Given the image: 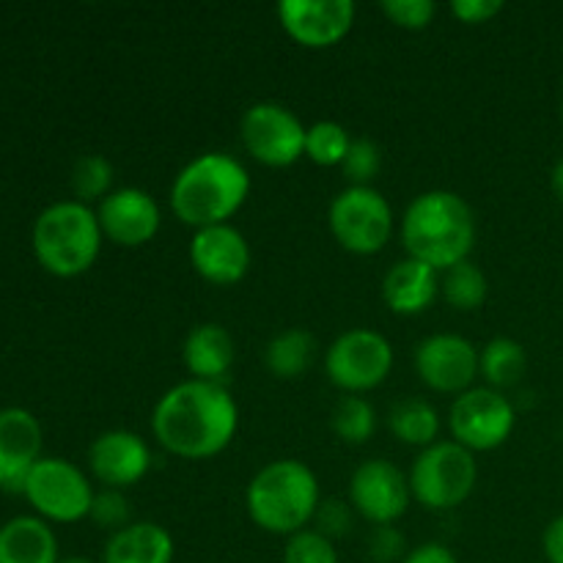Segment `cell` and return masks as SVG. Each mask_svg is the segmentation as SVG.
Listing matches in <instances>:
<instances>
[{
    "label": "cell",
    "mask_w": 563,
    "mask_h": 563,
    "mask_svg": "<svg viewBox=\"0 0 563 563\" xmlns=\"http://www.w3.org/2000/svg\"><path fill=\"white\" fill-rule=\"evenodd\" d=\"M240 429V407L229 388L203 379H185L159 396L152 412L154 440L179 460L223 454Z\"/></svg>",
    "instance_id": "1"
},
{
    "label": "cell",
    "mask_w": 563,
    "mask_h": 563,
    "mask_svg": "<svg viewBox=\"0 0 563 563\" xmlns=\"http://www.w3.org/2000/svg\"><path fill=\"white\" fill-rule=\"evenodd\" d=\"M401 242L410 258L445 273L467 262L476 245V218L460 192L429 190L410 201L401 218Z\"/></svg>",
    "instance_id": "2"
},
{
    "label": "cell",
    "mask_w": 563,
    "mask_h": 563,
    "mask_svg": "<svg viewBox=\"0 0 563 563\" xmlns=\"http://www.w3.org/2000/svg\"><path fill=\"white\" fill-rule=\"evenodd\" d=\"M251 174L225 152H207L190 159L170 185V209L192 231L223 225L245 207Z\"/></svg>",
    "instance_id": "3"
},
{
    "label": "cell",
    "mask_w": 563,
    "mask_h": 563,
    "mask_svg": "<svg viewBox=\"0 0 563 563\" xmlns=\"http://www.w3.org/2000/svg\"><path fill=\"white\" fill-rule=\"evenodd\" d=\"M247 515L273 537H295L313 522L322 495L311 467L300 460H275L251 478Z\"/></svg>",
    "instance_id": "4"
},
{
    "label": "cell",
    "mask_w": 563,
    "mask_h": 563,
    "mask_svg": "<svg viewBox=\"0 0 563 563\" xmlns=\"http://www.w3.org/2000/svg\"><path fill=\"white\" fill-rule=\"evenodd\" d=\"M97 209L80 201H58L42 209L33 223V253L49 275L77 278L88 273L102 251Z\"/></svg>",
    "instance_id": "5"
},
{
    "label": "cell",
    "mask_w": 563,
    "mask_h": 563,
    "mask_svg": "<svg viewBox=\"0 0 563 563\" xmlns=\"http://www.w3.org/2000/svg\"><path fill=\"white\" fill-rule=\"evenodd\" d=\"M410 493L423 509L451 511L465 504L478 482L473 451L454 440H438L423 449L410 467Z\"/></svg>",
    "instance_id": "6"
},
{
    "label": "cell",
    "mask_w": 563,
    "mask_h": 563,
    "mask_svg": "<svg viewBox=\"0 0 563 563\" xmlns=\"http://www.w3.org/2000/svg\"><path fill=\"white\" fill-rule=\"evenodd\" d=\"M328 223L344 251L374 256L394 236V209L374 187H346L330 203Z\"/></svg>",
    "instance_id": "7"
},
{
    "label": "cell",
    "mask_w": 563,
    "mask_h": 563,
    "mask_svg": "<svg viewBox=\"0 0 563 563\" xmlns=\"http://www.w3.org/2000/svg\"><path fill=\"white\" fill-rule=\"evenodd\" d=\"M394 368V346L383 333L355 328L341 333L324 355V372L339 390L361 396L379 388Z\"/></svg>",
    "instance_id": "8"
},
{
    "label": "cell",
    "mask_w": 563,
    "mask_h": 563,
    "mask_svg": "<svg viewBox=\"0 0 563 563\" xmlns=\"http://www.w3.org/2000/svg\"><path fill=\"white\" fill-rule=\"evenodd\" d=\"M22 495L42 520L77 522L91 515L93 487L86 473L60 456H42L27 476Z\"/></svg>",
    "instance_id": "9"
},
{
    "label": "cell",
    "mask_w": 563,
    "mask_h": 563,
    "mask_svg": "<svg viewBox=\"0 0 563 563\" xmlns=\"http://www.w3.org/2000/svg\"><path fill=\"white\" fill-rule=\"evenodd\" d=\"M302 121L278 102H256L242 113L240 137L245 152L267 168H289L306 157Z\"/></svg>",
    "instance_id": "10"
},
{
    "label": "cell",
    "mask_w": 563,
    "mask_h": 563,
    "mask_svg": "<svg viewBox=\"0 0 563 563\" xmlns=\"http://www.w3.org/2000/svg\"><path fill=\"white\" fill-rule=\"evenodd\" d=\"M517 412L500 390L471 388L451 401L449 429L454 443L467 451H495L515 432Z\"/></svg>",
    "instance_id": "11"
},
{
    "label": "cell",
    "mask_w": 563,
    "mask_h": 563,
    "mask_svg": "<svg viewBox=\"0 0 563 563\" xmlns=\"http://www.w3.org/2000/svg\"><path fill=\"white\" fill-rule=\"evenodd\" d=\"M412 363L421 383L434 394L460 396L478 377V350L456 333L427 335L416 346Z\"/></svg>",
    "instance_id": "12"
},
{
    "label": "cell",
    "mask_w": 563,
    "mask_h": 563,
    "mask_svg": "<svg viewBox=\"0 0 563 563\" xmlns=\"http://www.w3.org/2000/svg\"><path fill=\"white\" fill-rule=\"evenodd\" d=\"M410 478L388 460H368L352 473L350 504L372 526H394L410 509Z\"/></svg>",
    "instance_id": "13"
},
{
    "label": "cell",
    "mask_w": 563,
    "mask_h": 563,
    "mask_svg": "<svg viewBox=\"0 0 563 563\" xmlns=\"http://www.w3.org/2000/svg\"><path fill=\"white\" fill-rule=\"evenodd\" d=\"M275 11L289 38L308 49H324L352 31L357 5L352 0H284Z\"/></svg>",
    "instance_id": "14"
},
{
    "label": "cell",
    "mask_w": 563,
    "mask_h": 563,
    "mask_svg": "<svg viewBox=\"0 0 563 563\" xmlns=\"http://www.w3.org/2000/svg\"><path fill=\"white\" fill-rule=\"evenodd\" d=\"M102 236L119 247H143L157 236L163 225L157 201L141 187H121L97 207Z\"/></svg>",
    "instance_id": "15"
},
{
    "label": "cell",
    "mask_w": 563,
    "mask_h": 563,
    "mask_svg": "<svg viewBox=\"0 0 563 563\" xmlns=\"http://www.w3.org/2000/svg\"><path fill=\"white\" fill-rule=\"evenodd\" d=\"M190 264L207 284L234 286L251 269V245L231 223L198 229L190 240Z\"/></svg>",
    "instance_id": "16"
},
{
    "label": "cell",
    "mask_w": 563,
    "mask_h": 563,
    "mask_svg": "<svg viewBox=\"0 0 563 563\" xmlns=\"http://www.w3.org/2000/svg\"><path fill=\"white\" fill-rule=\"evenodd\" d=\"M42 423L22 407L0 410V489L22 495L27 476L42 460Z\"/></svg>",
    "instance_id": "17"
},
{
    "label": "cell",
    "mask_w": 563,
    "mask_h": 563,
    "mask_svg": "<svg viewBox=\"0 0 563 563\" xmlns=\"http://www.w3.org/2000/svg\"><path fill=\"white\" fill-rule=\"evenodd\" d=\"M88 467L104 489H130L152 467V451L146 440L126 429L102 432L88 449Z\"/></svg>",
    "instance_id": "18"
},
{
    "label": "cell",
    "mask_w": 563,
    "mask_h": 563,
    "mask_svg": "<svg viewBox=\"0 0 563 563\" xmlns=\"http://www.w3.org/2000/svg\"><path fill=\"white\" fill-rule=\"evenodd\" d=\"M440 295L438 269L418 258H401L385 273L383 278V300L399 317H416L432 308Z\"/></svg>",
    "instance_id": "19"
},
{
    "label": "cell",
    "mask_w": 563,
    "mask_h": 563,
    "mask_svg": "<svg viewBox=\"0 0 563 563\" xmlns=\"http://www.w3.org/2000/svg\"><path fill=\"white\" fill-rule=\"evenodd\" d=\"M236 346L229 330L218 322H203L187 333L181 357L190 379H203V383L223 385L225 374L234 366Z\"/></svg>",
    "instance_id": "20"
},
{
    "label": "cell",
    "mask_w": 563,
    "mask_h": 563,
    "mask_svg": "<svg viewBox=\"0 0 563 563\" xmlns=\"http://www.w3.org/2000/svg\"><path fill=\"white\" fill-rule=\"evenodd\" d=\"M174 537L157 522H132L110 533L102 563H174Z\"/></svg>",
    "instance_id": "21"
},
{
    "label": "cell",
    "mask_w": 563,
    "mask_h": 563,
    "mask_svg": "<svg viewBox=\"0 0 563 563\" xmlns=\"http://www.w3.org/2000/svg\"><path fill=\"white\" fill-rule=\"evenodd\" d=\"M0 563H60L58 539L42 517H14L0 528Z\"/></svg>",
    "instance_id": "22"
},
{
    "label": "cell",
    "mask_w": 563,
    "mask_h": 563,
    "mask_svg": "<svg viewBox=\"0 0 563 563\" xmlns=\"http://www.w3.org/2000/svg\"><path fill=\"white\" fill-rule=\"evenodd\" d=\"M388 429L394 438L405 445H416V449H429L438 443L440 438V416L434 405L427 399H401L390 407L388 412Z\"/></svg>",
    "instance_id": "23"
},
{
    "label": "cell",
    "mask_w": 563,
    "mask_h": 563,
    "mask_svg": "<svg viewBox=\"0 0 563 563\" xmlns=\"http://www.w3.org/2000/svg\"><path fill=\"white\" fill-rule=\"evenodd\" d=\"M317 357V339L302 328H289L275 335L264 350V366L278 379H297Z\"/></svg>",
    "instance_id": "24"
},
{
    "label": "cell",
    "mask_w": 563,
    "mask_h": 563,
    "mask_svg": "<svg viewBox=\"0 0 563 563\" xmlns=\"http://www.w3.org/2000/svg\"><path fill=\"white\" fill-rule=\"evenodd\" d=\"M526 366V346L515 339H506V335L487 341V346L478 352V374L484 377L487 388L500 390V394L520 383Z\"/></svg>",
    "instance_id": "25"
},
{
    "label": "cell",
    "mask_w": 563,
    "mask_h": 563,
    "mask_svg": "<svg viewBox=\"0 0 563 563\" xmlns=\"http://www.w3.org/2000/svg\"><path fill=\"white\" fill-rule=\"evenodd\" d=\"M440 295L456 311H476V308H482L487 302L489 280L467 258V262H460L451 269H445L443 278H440Z\"/></svg>",
    "instance_id": "26"
},
{
    "label": "cell",
    "mask_w": 563,
    "mask_h": 563,
    "mask_svg": "<svg viewBox=\"0 0 563 563\" xmlns=\"http://www.w3.org/2000/svg\"><path fill=\"white\" fill-rule=\"evenodd\" d=\"M330 427H333L335 438L344 440L350 445H363L377 429V410L363 396H341L339 405L333 407L330 416Z\"/></svg>",
    "instance_id": "27"
},
{
    "label": "cell",
    "mask_w": 563,
    "mask_h": 563,
    "mask_svg": "<svg viewBox=\"0 0 563 563\" xmlns=\"http://www.w3.org/2000/svg\"><path fill=\"white\" fill-rule=\"evenodd\" d=\"M350 132L339 121H317L308 126L306 132V157L311 163L322 165V168H335L344 163L346 152H350Z\"/></svg>",
    "instance_id": "28"
},
{
    "label": "cell",
    "mask_w": 563,
    "mask_h": 563,
    "mask_svg": "<svg viewBox=\"0 0 563 563\" xmlns=\"http://www.w3.org/2000/svg\"><path fill=\"white\" fill-rule=\"evenodd\" d=\"M71 192H75V201L88 203V201H102L108 198L110 187H113V165L102 154H82L77 157L75 168H71Z\"/></svg>",
    "instance_id": "29"
},
{
    "label": "cell",
    "mask_w": 563,
    "mask_h": 563,
    "mask_svg": "<svg viewBox=\"0 0 563 563\" xmlns=\"http://www.w3.org/2000/svg\"><path fill=\"white\" fill-rule=\"evenodd\" d=\"M383 168V152L372 137H352L350 152L341 163V174L350 181V187H372V181Z\"/></svg>",
    "instance_id": "30"
},
{
    "label": "cell",
    "mask_w": 563,
    "mask_h": 563,
    "mask_svg": "<svg viewBox=\"0 0 563 563\" xmlns=\"http://www.w3.org/2000/svg\"><path fill=\"white\" fill-rule=\"evenodd\" d=\"M284 563H339L335 544L313 528L295 533L286 539Z\"/></svg>",
    "instance_id": "31"
},
{
    "label": "cell",
    "mask_w": 563,
    "mask_h": 563,
    "mask_svg": "<svg viewBox=\"0 0 563 563\" xmlns=\"http://www.w3.org/2000/svg\"><path fill=\"white\" fill-rule=\"evenodd\" d=\"M88 520L93 526L104 528V531L115 533L121 528L132 526V504L126 500V495L121 489H102V493L93 495L91 515Z\"/></svg>",
    "instance_id": "32"
},
{
    "label": "cell",
    "mask_w": 563,
    "mask_h": 563,
    "mask_svg": "<svg viewBox=\"0 0 563 563\" xmlns=\"http://www.w3.org/2000/svg\"><path fill=\"white\" fill-rule=\"evenodd\" d=\"M434 11H438V5L432 0H385L383 3V14L405 31L429 27V22L434 20Z\"/></svg>",
    "instance_id": "33"
},
{
    "label": "cell",
    "mask_w": 563,
    "mask_h": 563,
    "mask_svg": "<svg viewBox=\"0 0 563 563\" xmlns=\"http://www.w3.org/2000/svg\"><path fill=\"white\" fill-rule=\"evenodd\" d=\"M352 504H346V500L341 498H328L319 504L317 515H313V522H317V528L313 531H319L322 537H328L330 542L333 539H341L346 537V533L352 531Z\"/></svg>",
    "instance_id": "34"
},
{
    "label": "cell",
    "mask_w": 563,
    "mask_h": 563,
    "mask_svg": "<svg viewBox=\"0 0 563 563\" xmlns=\"http://www.w3.org/2000/svg\"><path fill=\"white\" fill-rule=\"evenodd\" d=\"M407 542L405 533L396 526H377L374 533L368 537V555H372L374 563H396L407 559Z\"/></svg>",
    "instance_id": "35"
},
{
    "label": "cell",
    "mask_w": 563,
    "mask_h": 563,
    "mask_svg": "<svg viewBox=\"0 0 563 563\" xmlns=\"http://www.w3.org/2000/svg\"><path fill=\"white\" fill-rule=\"evenodd\" d=\"M500 11H504L500 0H454L451 3V14L465 22V25H482V22H489Z\"/></svg>",
    "instance_id": "36"
},
{
    "label": "cell",
    "mask_w": 563,
    "mask_h": 563,
    "mask_svg": "<svg viewBox=\"0 0 563 563\" xmlns=\"http://www.w3.org/2000/svg\"><path fill=\"white\" fill-rule=\"evenodd\" d=\"M401 563H460V561H456V555L451 553L445 544L427 542V544H418L416 550H410L407 559Z\"/></svg>",
    "instance_id": "37"
},
{
    "label": "cell",
    "mask_w": 563,
    "mask_h": 563,
    "mask_svg": "<svg viewBox=\"0 0 563 563\" xmlns=\"http://www.w3.org/2000/svg\"><path fill=\"white\" fill-rule=\"evenodd\" d=\"M542 548L550 563H563V515L555 517V520L548 526V531H544V539H542Z\"/></svg>",
    "instance_id": "38"
},
{
    "label": "cell",
    "mask_w": 563,
    "mask_h": 563,
    "mask_svg": "<svg viewBox=\"0 0 563 563\" xmlns=\"http://www.w3.org/2000/svg\"><path fill=\"white\" fill-rule=\"evenodd\" d=\"M550 185H553V192L559 196V201L563 203V159L553 165V174H550Z\"/></svg>",
    "instance_id": "39"
},
{
    "label": "cell",
    "mask_w": 563,
    "mask_h": 563,
    "mask_svg": "<svg viewBox=\"0 0 563 563\" xmlns=\"http://www.w3.org/2000/svg\"><path fill=\"white\" fill-rule=\"evenodd\" d=\"M60 563H97V561H91V559H82V555H71V559H64Z\"/></svg>",
    "instance_id": "40"
},
{
    "label": "cell",
    "mask_w": 563,
    "mask_h": 563,
    "mask_svg": "<svg viewBox=\"0 0 563 563\" xmlns=\"http://www.w3.org/2000/svg\"><path fill=\"white\" fill-rule=\"evenodd\" d=\"M561 121H563V102H561Z\"/></svg>",
    "instance_id": "41"
}]
</instances>
